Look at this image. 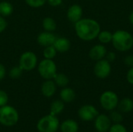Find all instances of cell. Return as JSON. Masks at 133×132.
Instances as JSON below:
<instances>
[{"instance_id":"6da1fadb","label":"cell","mask_w":133,"mask_h":132,"mask_svg":"<svg viewBox=\"0 0 133 132\" xmlns=\"http://www.w3.org/2000/svg\"><path fill=\"white\" fill-rule=\"evenodd\" d=\"M74 24L77 37L84 41L95 40L101 30L100 23L97 20L90 18H82Z\"/></svg>"},{"instance_id":"7a4b0ae2","label":"cell","mask_w":133,"mask_h":132,"mask_svg":"<svg viewBox=\"0 0 133 132\" xmlns=\"http://www.w3.org/2000/svg\"><path fill=\"white\" fill-rule=\"evenodd\" d=\"M112 45L120 52H126L133 47V36L125 30H118L113 33Z\"/></svg>"},{"instance_id":"3957f363","label":"cell","mask_w":133,"mask_h":132,"mask_svg":"<svg viewBox=\"0 0 133 132\" xmlns=\"http://www.w3.org/2000/svg\"><path fill=\"white\" fill-rule=\"evenodd\" d=\"M19 119V115L15 107L8 104L0 107V124L12 127L18 123Z\"/></svg>"},{"instance_id":"277c9868","label":"cell","mask_w":133,"mask_h":132,"mask_svg":"<svg viewBox=\"0 0 133 132\" xmlns=\"http://www.w3.org/2000/svg\"><path fill=\"white\" fill-rule=\"evenodd\" d=\"M60 122L57 116L47 114L42 117L37 123V129L39 132H57Z\"/></svg>"},{"instance_id":"5b68a950","label":"cell","mask_w":133,"mask_h":132,"mask_svg":"<svg viewBox=\"0 0 133 132\" xmlns=\"http://www.w3.org/2000/svg\"><path fill=\"white\" fill-rule=\"evenodd\" d=\"M39 75L44 80L53 79L57 73V66L55 61L51 59H43L37 65Z\"/></svg>"},{"instance_id":"8992f818","label":"cell","mask_w":133,"mask_h":132,"mask_svg":"<svg viewBox=\"0 0 133 132\" xmlns=\"http://www.w3.org/2000/svg\"><path fill=\"white\" fill-rule=\"evenodd\" d=\"M119 102L117 93L111 90H107L102 93L100 96V104L103 109L107 111L115 110Z\"/></svg>"},{"instance_id":"52a82bcc","label":"cell","mask_w":133,"mask_h":132,"mask_svg":"<svg viewBox=\"0 0 133 132\" xmlns=\"http://www.w3.org/2000/svg\"><path fill=\"white\" fill-rule=\"evenodd\" d=\"M37 65V57L32 51H25L19 57V66L25 72L34 70Z\"/></svg>"},{"instance_id":"ba28073f","label":"cell","mask_w":133,"mask_h":132,"mask_svg":"<svg viewBox=\"0 0 133 132\" xmlns=\"http://www.w3.org/2000/svg\"><path fill=\"white\" fill-rule=\"evenodd\" d=\"M111 72V65L105 58L96 61L94 66V73L97 78L104 79L108 78Z\"/></svg>"},{"instance_id":"9c48e42d","label":"cell","mask_w":133,"mask_h":132,"mask_svg":"<svg viewBox=\"0 0 133 132\" xmlns=\"http://www.w3.org/2000/svg\"><path fill=\"white\" fill-rule=\"evenodd\" d=\"M98 114L97 108L91 104H85L78 110V116L83 121H94Z\"/></svg>"},{"instance_id":"30bf717a","label":"cell","mask_w":133,"mask_h":132,"mask_svg":"<svg viewBox=\"0 0 133 132\" xmlns=\"http://www.w3.org/2000/svg\"><path fill=\"white\" fill-rule=\"evenodd\" d=\"M111 121L108 115L99 114L94 119V128L98 132H108L111 126Z\"/></svg>"},{"instance_id":"8fae6325","label":"cell","mask_w":133,"mask_h":132,"mask_svg":"<svg viewBox=\"0 0 133 132\" xmlns=\"http://www.w3.org/2000/svg\"><path fill=\"white\" fill-rule=\"evenodd\" d=\"M107 52H108V50L104 44H96L90 49L89 57L91 60L97 61L99 60L105 58Z\"/></svg>"},{"instance_id":"7c38bea8","label":"cell","mask_w":133,"mask_h":132,"mask_svg":"<svg viewBox=\"0 0 133 132\" xmlns=\"http://www.w3.org/2000/svg\"><path fill=\"white\" fill-rule=\"evenodd\" d=\"M83 8L78 4H73L69 7L66 15L70 22L76 23L83 18Z\"/></svg>"},{"instance_id":"4fadbf2b","label":"cell","mask_w":133,"mask_h":132,"mask_svg":"<svg viewBox=\"0 0 133 132\" xmlns=\"http://www.w3.org/2000/svg\"><path fill=\"white\" fill-rule=\"evenodd\" d=\"M57 90V86L53 81V79H47L45 80L41 86V92L42 95L47 98L52 97Z\"/></svg>"},{"instance_id":"5bb4252c","label":"cell","mask_w":133,"mask_h":132,"mask_svg":"<svg viewBox=\"0 0 133 132\" xmlns=\"http://www.w3.org/2000/svg\"><path fill=\"white\" fill-rule=\"evenodd\" d=\"M55 39H56V36L52 32L44 31L38 34L37 37V41L41 46L45 47L50 45H53Z\"/></svg>"},{"instance_id":"9a60e30c","label":"cell","mask_w":133,"mask_h":132,"mask_svg":"<svg viewBox=\"0 0 133 132\" xmlns=\"http://www.w3.org/2000/svg\"><path fill=\"white\" fill-rule=\"evenodd\" d=\"M53 46L55 47L57 52L65 53L70 49L71 42L68 38H66L65 37H56V39L53 44Z\"/></svg>"},{"instance_id":"2e32d148","label":"cell","mask_w":133,"mask_h":132,"mask_svg":"<svg viewBox=\"0 0 133 132\" xmlns=\"http://www.w3.org/2000/svg\"><path fill=\"white\" fill-rule=\"evenodd\" d=\"M59 130L61 132H78L79 124L73 119H66L60 124Z\"/></svg>"},{"instance_id":"e0dca14e","label":"cell","mask_w":133,"mask_h":132,"mask_svg":"<svg viewBox=\"0 0 133 132\" xmlns=\"http://www.w3.org/2000/svg\"><path fill=\"white\" fill-rule=\"evenodd\" d=\"M76 92L73 89L65 86L63 87L59 93L60 100L64 103H71L76 99Z\"/></svg>"},{"instance_id":"ac0fdd59","label":"cell","mask_w":133,"mask_h":132,"mask_svg":"<svg viewBox=\"0 0 133 132\" xmlns=\"http://www.w3.org/2000/svg\"><path fill=\"white\" fill-rule=\"evenodd\" d=\"M117 108L122 114L130 113L133 110V100L129 97H125L119 100Z\"/></svg>"},{"instance_id":"d6986e66","label":"cell","mask_w":133,"mask_h":132,"mask_svg":"<svg viewBox=\"0 0 133 132\" xmlns=\"http://www.w3.org/2000/svg\"><path fill=\"white\" fill-rule=\"evenodd\" d=\"M65 109V103L61 100H54L50 106V114L57 116Z\"/></svg>"},{"instance_id":"ffe728a7","label":"cell","mask_w":133,"mask_h":132,"mask_svg":"<svg viewBox=\"0 0 133 132\" xmlns=\"http://www.w3.org/2000/svg\"><path fill=\"white\" fill-rule=\"evenodd\" d=\"M13 12V5L7 1L0 2V16L3 17L9 16Z\"/></svg>"},{"instance_id":"44dd1931","label":"cell","mask_w":133,"mask_h":132,"mask_svg":"<svg viewBox=\"0 0 133 132\" xmlns=\"http://www.w3.org/2000/svg\"><path fill=\"white\" fill-rule=\"evenodd\" d=\"M53 81L55 82L57 86L61 88L67 86L69 82L68 76L64 73H56L55 77L53 78Z\"/></svg>"},{"instance_id":"7402d4cb","label":"cell","mask_w":133,"mask_h":132,"mask_svg":"<svg viewBox=\"0 0 133 132\" xmlns=\"http://www.w3.org/2000/svg\"><path fill=\"white\" fill-rule=\"evenodd\" d=\"M42 26L45 31L53 32L57 28V23L52 17L48 16L42 20Z\"/></svg>"},{"instance_id":"603a6c76","label":"cell","mask_w":133,"mask_h":132,"mask_svg":"<svg viewBox=\"0 0 133 132\" xmlns=\"http://www.w3.org/2000/svg\"><path fill=\"white\" fill-rule=\"evenodd\" d=\"M112 37L113 33L111 31L108 30H101L98 36L97 39L100 41L101 44H107L111 42L112 40Z\"/></svg>"},{"instance_id":"cb8c5ba5","label":"cell","mask_w":133,"mask_h":132,"mask_svg":"<svg viewBox=\"0 0 133 132\" xmlns=\"http://www.w3.org/2000/svg\"><path fill=\"white\" fill-rule=\"evenodd\" d=\"M57 53L58 52H57L55 47L53 45H50V46H48V47H44V51H43V55H44V58H46V59L53 60L55 58Z\"/></svg>"},{"instance_id":"d4e9b609","label":"cell","mask_w":133,"mask_h":132,"mask_svg":"<svg viewBox=\"0 0 133 132\" xmlns=\"http://www.w3.org/2000/svg\"><path fill=\"white\" fill-rule=\"evenodd\" d=\"M110 119L111 121V122H113L114 124H118V123H122L123 121V115L122 113L120 112L118 110H113L111 111H110Z\"/></svg>"},{"instance_id":"484cf974","label":"cell","mask_w":133,"mask_h":132,"mask_svg":"<svg viewBox=\"0 0 133 132\" xmlns=\"http://www.w3.org/2000/svg\"><path fill=\"white\" fill-rule=\"evenodd\" d=\"M23 70L18 65V66H14L12 68H10L9 72V75L11 79H16L21 77L22 74H23Z\"/></svg>"},{"instance_id":"4316f807","label":"cell","mask_w":133,"mask_h":132,"mask_svg":"<svg viewBox=\"0 0 133 132\" xmlns=\"http://www.w3.org/2000/svg\"><path fill=\"white\" fill-rule=\"evenodd\" d=\"M108 132H128V131L125 125H123L122 123H118L111 124Z\"/></svg>"},{"instance_id":"83f0119b","label":"cell","mask_w":133,"mask_h":132,"mask_svg":"<svg viewBox=\"0 0 133 132\" xmlns=\"http://www.w3.org/2000/svg\"><path fill=\"white\" fill-rule=\"evenodd\" d=\"M25 2L32 8H41L47 2V0H25Z\"/></svg>"},{"instance_id":"f1b7e54d","label":"cell","mask_w":133,"mask_h":132,"mask_svg":"<svg viewBox=\"0 0 133 132\" xmlns=\"http://www.w3.org/2000/svg\"><path fill=\"white\" fill-rule=\"evenodd\" d=\"M9 102V96L7 93L2 89H0V107L6 105Z\"/></svg>"},{"instance_id":"f546056e","label":"cell","mask_w":133,"mask_h":132,"mask_svg":"<svg viewBox=\"0 0 133 132\" xmlns=\"http://www.w3.org/2000/svg\"><path fill=\"white\" fill-rule=\"evenodd\" d=\"M105 59L107 61H108L110 63L114 62L116 60V54H115V52H114V51L107 52L106 56H105Z\"/></svg>"},{"instance_id":"4dcf8cb0","label":"cell","mask_w":133,"mask_h":132,"mask_svg":"<svg viewBox=\"0 0 133 132\" xmlns=\"http://www.w3.org/2000/svg\"><path fill=\"white\" fill-rule=\"evenodd\" d=\"M124 63L126 66L131 68L133 67V54H129L124 58Z\"/></svg>"},{"instance_id":"1f68e13d","label":"cell","mask_w":133,"mask_h":132,"mask_svg":"<svg viewBox=\"0 0 133 132\" xmlns=\"http://www.w3.org/2000/svg\"><path fill=\"white\" fill-rule=\"evenodd\" d=\"M7 25H8V23H7V21L5 19V17L0 16V33H2L3 31H5V30L7 27Z\"/></svg>"},{"instance_id":"d6a6232c","label":"cell","mask_w":133,"mask_h":132,"mask_svg":"<svg viewBox=\"0 0 133 132\" xmlns=\"http://www.w3.org/2000/svg\"><path fill=\"white\" fill-rule=\"evenodd\" d=\"M126 79L128 82L131 85H133V67L129 68L126 73Z\"/></svg>"},{"instance_id":"836d02e7","label":"cell","mask_w":133,"mask_h":132,"mask_svg":"<svg viewBox=\"0 0 133 132\" xmlns=\"http://www.w3.org/2000/svg\"><path fill=\"white\" fill-rule=\"evenodd\" d=\"M63 0H47V2L48 5H50L52 7H57L62 4Z\"/></svg>"},{"instance_id":"e575fe53","label":"cell","mask_w":133,"mask_h":132,"mask_svg":"<svg viewBox=\"0 0 133 132\" xmlns=\"http://www.w3.org/2000/svg\"><path fill=\"white\" fill-rule=\"evenodd\" d=\"M5 75H6L5 67L2 63H0V81L2 80L5 77Z\"/></svg>"},{"instance_id":"d590c367","label":"cell","mask_w":133,"mask_h":132,"mask_svg":"<svg viewBox=\"0 0 133 132\" xmlns=\"http://www.w3.org/2000/svg\"><path fill=\"white\" fill-rule=\"evenodd\" d=\"M129 22H130V23H131V24L133 26V10L131 12V13L129 14Z\"/></svg>"}]
</instances>
